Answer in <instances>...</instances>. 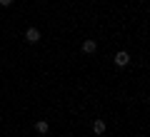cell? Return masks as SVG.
Masks as SVG:
<instances>
[{
	"instance_id": "cell-3",
	"label": "cell",
	"mask_w": 150,
	"mask_h": 137,
	"mask_svg": "<svg viewBox=\"0 0 150 137\" xmlns=\"http://www.w3.org/2000/svg\"><path fill=\"white\" fill-rule=\"evenodd\" d=\"M95 48H98V42H95V40H85V42H83V53H88V55L95 53Z\"/></svg>"
},
{
	"instance_id": "cell-4",
	"label": "cell",
	"mask_w": 150,
	"mask_h": 137,
	"mask_svg": "<svg viewBox=\"0 0 150 137\" xmlns=\"http://www.w3.org/2000/svg\"><path fill=\"white\" fill-rule=\"evenodd\" d=\"M93 132H95V135H103V132H105V122L95 120V122H93Z\"/></svg>"
},
{
	"instance_id": "cell-1",
	"label": "cell",
	"mask_w": 150,
	"mask_h": 137,
	"mask_svg": "<svg viewBox=\"0 0 150 137\" xmlns=\"http://www.w3.org/2000/svg\"><path fill=\"white\" fill-rule=\"evenodd\" d=\"M25 40L28 42H38V40H40V32H38L35 27H28V30H25Z\"/></svg>"
},
{
	"instance_id": "cell-6",
	"label": "cell",
	"mask_w": 150,
	"mask_h": 137,
	"mask_svg": "<svg viewBox=\"0 0 150 137\" xmlns=\"http://www.w3.org/2000/svg\"><path fill=\"white\" fill-rule=\"evenodd\" d=\"M10 3H13V0H0V5H5V8L10 5Z\"/></svg>"
},
{
	"instance_id": "cell-5",
	"label": "cell",
	"mask_w": 150,
	"mask_h": 137,
	"mask_svg": "<svg viewBox=\"0 0 150 137\" xmlns=\"http://www.w3.org/2000/svg\"><path fill=\"white\" fill-rule=\"evenodd\" d=\"M35 130L40 132V135H45V132H48L50 127H48V122H45V120H38V122H35Z\"/></svg>"
},
{
	"instance_id": "cell-2",
	"label": "cell",
	"mask_w": 150,
	"mask_h": 137,
	"mask_svg": "<svg viewBox=\"0 0 150 137\" xmlns=\"http://www.w3.org/2000/svg\"><path fill=\"white\" fill-rule=\"evenodd\" d=\"M128 63H130V55L128 53H118V55H115V65H118V67H125Z\"/></svg>"
}]
</instances>
